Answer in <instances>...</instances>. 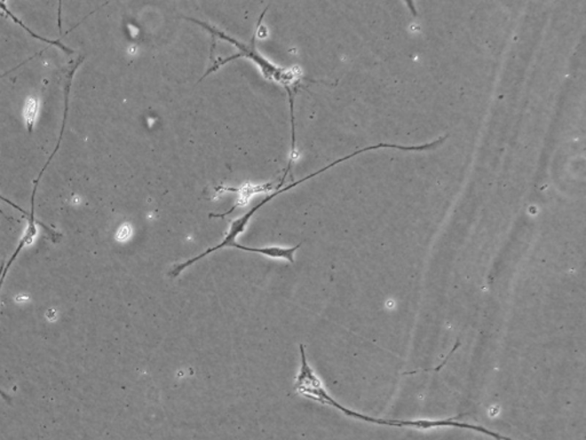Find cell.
<instances>
[{"mask_svg":"<svg viewBox=\"0 0 586 440\" xmlns=\"http://www.w3.org/2000/svg\"><path fill=\"white\" fill-rule=\"evenodd\" d=\"M187 20H189V21L195 22L196 25L204 27L205 29L209 30L210 33L216 35L217 37H219L221 39H224V41H227L229 43L234 44V45H235L237 49L240 50L239 54L233 55V57L226 59V60H223L218 63L217 66L212 67V68L210 69L207 74H205V76H207V75L209 74H211L212 71H216L218 68H219V67L224 66L225 63L234 60V59L249 58L251 59V60L255 62L257 66L259 67L261 71H263V75L265 77L269 79V81H274L276 83H279V84L284 85L285 87H287L288 90H289V86L295 84L297 81L299 82V74L297 73V71L281 69L279 68V67H276L273 65V63L267 61L266 59L261 57V55L258 52H257L255 47L256 38H253L250 45L247 46L244 45V44H241L235 41V39L231 37V36L221 33V31L216 29L215 27L209 26L207 25V23L202 21H197V20L193 18H189Z\"/></svg>","mask_w":586,"mask_h":440,"instance_id":"obj_1","label":"cell"},{"mask_svg":"<svg viewBox=\"0 0 586 440\" xmlns=\"http://www.w3.org/2000/svg\"><path fill=\"white\" fill-rule=\"evenodd\" d=\"M28 220L29 221H28L26 232L23 234L21 241H20L17 251H15L13 255L11 256V259L9 261H7V264L3 265V267L0 268V292H2L4 281L6 279L7 272H9L12 264H13L15 260H17L19 253L23 251V248L33 244L36 236H37V224H36L35 216L28 218Z\"/></svg>","mask_w":586,"mask_h":440,"instance_id":"obj_2","label":"cell"},{"mask_svg":"<svg viewBox=\"0 0 586 440\" xmlns=\"http://www.w3.org/2000/svg\"><path fill=\"white\" fill-rule=\"evenodd\" d=\"M37 109H38L37 101L29 100L27 102V106L25 109V116L28 122V125H29V128L33 126L34 122L36 120V116H37Z\"/></svg>","mask_w":586,"mask_h":440,"instance_id":"obj_3","label":"cell"}]
</instances>
